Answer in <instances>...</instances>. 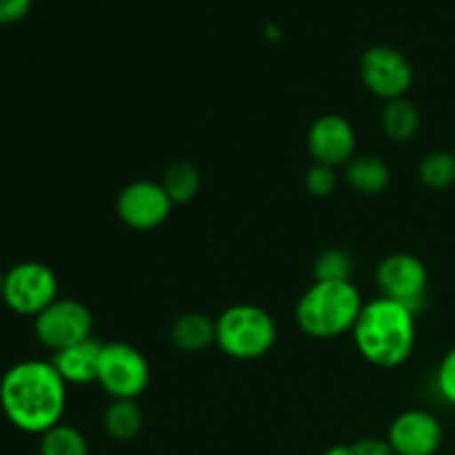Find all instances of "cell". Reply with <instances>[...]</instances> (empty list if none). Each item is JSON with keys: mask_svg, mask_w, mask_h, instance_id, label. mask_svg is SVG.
Returning a JSON list of instances; mask_svg holds the SVG:
<instances>
[{"mask_svg": "<svg viewBox=\"0 0 455 455\" xmlns=\"http://www.w3.org/2000/svg\"><path fill=\"white\" fill-rule=\"evenodd\" d=\"M0 409L18 431L43 435L62 422L67 382L52 360H22L0 378Z\"/></svg>", "mask_w": 455, "mask_h": 455, "instance_id": "1", "label": "cell"}, {"mask_svg": "<svg viewBox=\"0 0 455 455\" xmlns=\"http://www.w3.org/2000/svg\"><path fill=\"white\" fill-rule=\"evenodd\" d=\"M416 318L413 311L385 296L364 302L351 331L355 349L373 367H400L416 349Z\"/></svg>", "mask_w": 455, "mask_h": 455, "instance_id": "2", "label": "cell"}, {"mask_svg": "<svg viewBox=\"0 0 455 455\" xmlns=\"http://www.w3.org/2000/svg\"><path fill=\"white\" fill-rule=\"evenodd\" d=\"M363 305V296L354 283L314 280L298 300L293 318L305 336L314 340H333L354 331Z\"/></svg>", "mask_w": 455, "mask_h": 455, "instance_id": "3", "label": "cell"}, {"mask_svg": "<svg viewBox=\"0 0 455 455\" xmlns=\"http://www.w3.org/2000/svg\"><path fill=\"white\" fill-rule=\"evenodd\" d=\"M278 340L274 315L251 302H235L216 318V345L240 363L260 360Z\"/></svg>", "mask_w": 455, "mask_h": 455, "instance_id": "4", "label": "cell"}, {"mask_svg": "<svg viewBox=\"0 0 455 455\" xmlns=\"http://www.w3.org/2000/svg\"><path fill=\"white\" fill-rule=\"evenodd\" d=\"M149 380L151 369L140 349L120 340L102 345L96 382L111 400H138Z\"/></svg>", "mask_w": 455, "mask_h": 455, "instance_id": "5", "label": "cell"}, {"mask_svg": "<svg viewBox=\"0 0 455 455\" xmlns=\"http://www.w3.org/2000/svg\"><path fill=\"white\" fill-rule=\"evenodd\" d=\"M58 275L49 265L38 260L18 262L4 274L0 300L18 315L36 318L58 300Z\"/></svg>", "mask_w": 455, "mask_h": 455, "instance_id": "6", "label": "cell"}, {"mask_svg": "<svg viewBox=\"0 0 455 455\" xmlns=\"http://www.w3.org/2000/svg\"><path fill=\"white\" fill-rule=\"evenodd\" d=\"M376 283L382 296L400 302L416 315L427 307L429 269L413 253L395 251L382 258L378 262Z\"/></svg>", "mask_w": 455, "mask_h": 455, "instance_id": "7", "label": "cell"}, {"mask_svg": "<svg viewBox=\"0 0 455 455\" xmlns=\"http://www.w3.org/2000/svg\"><path fill=\"white\" fill-rule=\"evenodd\" d=\"M93 333V315L84 302L76 298H58L34 318L36 340L49 351H62L89 340Z\"/></svg>", "mask_w": 455, "mask_h": 455, "instance_id": "8", "label": "cell"}, {"mask_svg": "<svg viewBox=\"0 0 455 455\" xmlns=\"http://www.w3.org/2000/svg\"><path fill=\"white\" fill-rule=\"evenodd\" d=\"M360 80L364 89L380 100L404 98L413 84V67L400 49L373 44L360 56Z\"/></svg>", "mask_w": 455, "mask_h": 455, "instance_id": "9", "label": "cell"}, {"mask_svg": "<svg viewBox=\"0 0 455 455\" xmlns=\"http://www.w3.org/2000/svg\"><path fill=\"white\" fill-rule=\"evenodd\" d=\"M173 203L163 182L133 180L120 189L116 198V213L133 231H154L172 216Z\"/></svg>", "mask_w": 455, "mask_h": 455, "instance_id": "10", "label": "cell"}, {"mask_svg": "<svg viewBox=\"0 0 455 455\" xmlns=\"http://www.w3.org/2000/svg\"><path fill=\"white\" fill-rule=\"evenodd\" d=\"M358 136L345 116L324 114L311 123L307 132V151L311 160L327 167H345L355 156Z\"/></svg>", "mask_w": 455, "mask_h": 455, "instance_id": "11", "label": "cell"}, {"mask_svg": "<svg viewBox=\"0 0 455 455\" xmlns=\"http://www.w3.org/2000/svg\"><path fill=\"white\" fill-rule=\"evenodd\" d=\"M387 440L395 455H435L443 447L444 429L427 409H407L394 418Z\"/></svg>", "mask_w": 455, "mask_h": 455, "instance_id": "12", "label": "cell"}, {"mask_svg": "<svg viewBox=\"0 0 455 455\" xmlns=\"http://www.w3.org/2000/svg\"><path fill=\"white\" fill-rule=\"evenodd\" d=\"M102 345L93 338L71 345L67 349L56 351L52 355V364L60 373L67 385H92L98 378V363H100Z\"/></svg>", "mask_w": 455, "mask_h": 455, "instance_id": "13", "label": "cell"}, {"mask_svg": "<svg viewBox=\"0 0 455 455\" xmlns=\"http://www.w3.org/2000/svg\"><path fill=\"white\" fill-rule=\"evenodd\" d=\"M169 340L182 354H200L216 345V320L200 311H187L172 323Z\"/></svg>", "mask_w": 455, "mask_h": 455, "instance_id": "14", "label": "cell"}, {"mask_svg": "<svg viewBox=\"0 0 455 455\" xmlns=\"http://www.w3.org/2000/svg\"><path fill=\"white\" fill-rule=\"evenodd\" d=\"M347 185L363 196H380L391 185V167L373 154L354 156L342 172Z\"/></svg>", "mask_w": 455, "mask_h": 455, "instance_id": "15", "label": "cell"}, {"mask_svg": "<svg viewBox=\"0 0 455 455\" xmlns=\"http://www.w3.org/2000/svg\"><path fill=\"white\" fill-rule=\"evenodd\" d=\"M420 111L418 107L404 98H395V100H387L380 109V129L391 142H411L420 132Z\"/></svg>", "mask_w": 455, "mask_h": 455, "instance_id": "16", "label": "cell"}, {"mask_svg": "<svg viewBox=\"0 0 455 455\" xmlns=\"http://www.w3.org/2000/svg\"><path fill=\"white\" fill-rule=\"evenodd\" d=\"M145 425V413L136 400H111L102 413V429L114 443H132Z\"/></svg>", "mask_w": 455, "mask_h": 455, "instance_id": "17", "label": "cell"}, {"mask_svg": "<svg viewBox=\"0 0 455 455\" xmlns=\"http://www.w3.org/2000/svg\"><path fill=\"white\" fill-rule=\"evenodd\" d=\"M200 185H203V176L200 169L189 160H178L172 163L164 172L163 187L167 196L172 198L173 204H187L198 196Z\"/></svg>", "mask_w": 455, "mask_h": 455, "instance_id": "18", "label": "cell"}, {"mask_svg": "<svg viewBox=\"0 0 455 455\" xmlns=\"http://www.w3.org/2000/svg\"><path fill=\"white\" fill-rule=\"evenodd\" d=\"M418 180L431 191H444L455 185V151H429L418 163Z\"/></svg>", "mask_w": 455, "mask_h": 455, "instance_id": "19", "label": "cell"}, {"mask_svg": "<svg viewBox=\"0 0 455 455\" xmlns=\"http://www.w3.org/2000/svg\"><path fill=\"white\" fill-rule=\"evenodd\" d=\"M311 271L318 283H351L355 260L345 247H327L315 256Z\"/></svg>", "mask_w": 455, "mask_h": 455, "instance_id": "20", "label": "cell"}, {"mask_svg": "<svg viewBox=\"0 0 455 455\" xmlns=\"http://www.w3.org/2000/svg\"><path fill=\"white\" fill-rule=\"evenodd\" d=\"M40 455H89V443L83 435V431L76 427L56 425L53 429L44 431L40 435Z\"/></svg>", "mask_w": 455, "mask_h": 455, "instance_id": "21", "label": "cell"}, {"mask_svg": "<svg viewBox=\"0 0 455 455\" xmlns=\"http://www.w3.org/2000/svg\"><path fill=\"white\" fill-rule=\"evenodd\" d=\"M340 176H338V169L327 167V164L314 163L305 173V187L311 196L315 198H327L336 191Z\"/></svg>", "mask_w": 455, "mask_h": 455, "instance_id": "22", "label": "cell"}, {"mask_svg": "<svg viewBox=\"0 0 455 455\" xmlns=\"http://www.w3.org/2000/svg\"><path fill=\"white\" fill-rule=\"evenodd\" d=\"M435 389L444 403L455 407V347L443 355L435 369Z\"/></svg>", "mask_w": 455, "mask_h": 455, "instance_id": "23", "label": "cell"}, {"mask_svg": "<svg viewBox=\"0 0 455 455\" xmlns=\"http://www.w3.org/2000/svg\"><path fill=\"white\" fill-rule=\"evenodd\" d=\"M34 0H0V27L13 25L29 13Z\"/></svg>", "mask_w": 455, "mask_h": 455, "instance_id": "24", "label": "cell"}, {"mask_svg": "<svg viewBox=\"0 0 455 455\" xmlns=\"http://www.w3.org/2000/svg\"><path fill=\"white\" fill-rule=\"evenodd\" d=\"M351 449H354V455H395L389 440L382 438H363L351 444Z\"/></svg>", "mask_w": 455, "mask_h": 455, "instance_id": "25", "label": "cell"}, {"mask_svg": "<svg viewBox=\"0 0 455 455\" xmlns=\"http://www.w3.org/2000/svg\"><path fill=\"white\" fill-rule=\"evenodd\" d=\"M324 455H354V449L349 444H336V447H329Z\"/></svg>", "mask_w": 455, "mask_h": 455, "instance_id": "26", "label": "cell"}, {"mask_svg": "<svg viewBox=\"0 0 455 455\" xmlns=\"http://www.w3.org/2000/svg\"><path fill=\"white\" fill-rule=\"evenodd\" d=\"M3 284H4V274L0 271V298H3Z\"/></svg>", "mask_w": 455, "mask_h": 455, "instance_id": "27", "label": "cell"}]
</instances>
